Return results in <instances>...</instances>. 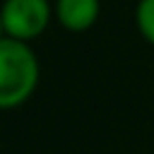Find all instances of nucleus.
I'll list each match as a JSON object with an SVG mask.
<instances>
[{
    "label": "nucleus",
    "instance_id": "4",
    "mask_svg": "<svg viewBox=\"0 0 154 154\" xmlns=\"http://www.w3.org/2000/svg\"><path fill=\"white\" fill-rule=\"evenodd\" d=\"M135 26L140 36L154 46V0H137L135 5Z\"/></svg>",
    "mask_w": 154,
    "mask_h": 154
},
{
    "label": "nucleus",
    "instance_id": "2",
    "mask_svg": "<svg viewBox=\"0 0 154 154\" xmlns=\"http://www.w3.org/2000/svg\"><path fill=\"white\" fill-rule=\"evenodd\" d=\"M53 14L55 12L48 0H5L0 10L2 36L31 43L48 29Z\"/></svg>",
    "mask_w": 154,
    "mask_h": 154
},
{
    "label": "nucleus",
    "instance_id": "3",
    "mask_svg": "<svg viewBox=\"0 0 154 154\" xmlns=\"http://www.w3.org/2000/svg\"><path fill=\"white\" fill-rule=\"evenodd\" d=\"M53 12L65 31L82 34L96 24L101 14V0H55Z\"/></svg>",
    "mask_w": 154,
    "mask_h": 154
},
{
    "label": "nucleus",
    "instance_id": "1",
    "mask_svg": "<svg viewBox=\"0 0 154 154\" xmlns=\"http://www.w3.org/2000/svg\"><path fill=\"white\" fill-rule=\"evenodd\" d=\"M41 79V63L36 51L14 38H0V108L12 111L24 106Z\"/></svg>",
    "mask_w": 154,
    "mask_h": 154
}]
</instances>
